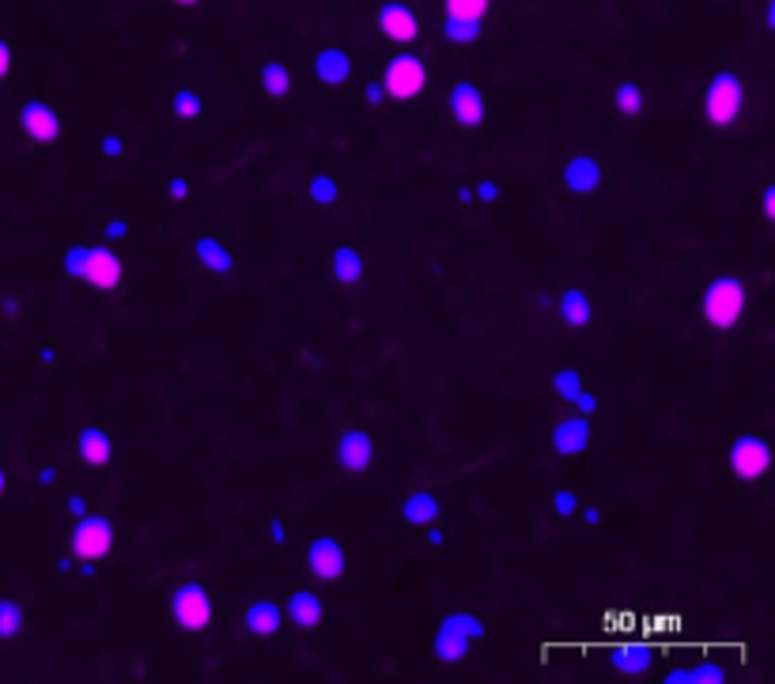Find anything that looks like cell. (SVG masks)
<instances>
[{"mask_svg": "<svg viewBox=\"0 0 775 684\" xmlns=\"http://www.w3.org/2000/svg\"><path fill=\"white\" fill-rule=\"evenodd\" d=\"M27 628V613L16 598H0V643H12Z\"/></svg>", "mask_w": 775, "mask_h": 684, "instance_id": "cell-30", "label": "cell"}, {"mask_svg": "<svg viewBox=\"0 0 775 684\" xmlns=\"http://www.w3.org/2000/svg\"><path fill=\"white\" fill-rule=\"evenodd\" d=\"M447 114L458 129L473 133V129H481L488 121V99H484V91L473 80H454L447 91Z\"/></svg>", "mask_w": 775, "mask_h": 684, "instance_id": "cell-12", "label": "cell"}, {"mask_svg": "<svg viewBox=\"0 0 775 684\" xmlns=\"http://www.w3.org/2000/svg\"><path fill=\"white\" fill-rule=\"evenodd\" d=\"M488 628L477 613L469 609H454L439 620V628L431 632V654L443 662V666H465L473 658V647H481Z\"/></svg>", "mask_w": 775, "mask_h": 684, "instance_id": "cell-2", "label": "cell"}, {"mask_svg": "<svg viewBox=\"0 0 775 684\" xmlns=\"http://www.w3.org/2000/svg\"><path fill=\"white\" fill-rule=\"evenodd\" d=\"M726 465H730V477L738 484H760L772 473V446L764 435H753V431H741L730 439V450H726Z\"/></svg>", "mask_w": 775, "mask_h": 684, "instance_id": "cell-7", "label": "cell"}, {"mask_svg": "<svg viewBox=\"0 0 775 684\" xmlns=\"http://www.w3.org/2000/svg\"><path fill=\"white\" fill-rule=\"evenodd\" d=\"M556 318L560 325H568V329H586V325L594 322V299H590V291L583 284H564V288L556 291Z\"/></svg>", "mask_w": 775, "mask_h": 684, "instance_id": "cell-19", "label": "cell"}, {"mask_svg": "<svg viewBox=\"0 0 775 684\" xmlns=\"http://www.w3.org/2000/svg\"><path fill=\"white\" fill-rule=\"evenodd\" d=\"M760 216L764 223L775 220V186H760Z\"/></svg>", "mask_w": 775, "mask_h": 684, "instance_id": "cell-40", "label": "cell"}, {"mask_svg": "<svg viewBox=\"0 0 775 684\" xmlns=\"http://www.w3.org/2000/svg\"><path fill=\"white\" fill-rule=\"evenodd\" d=\"M174 8H193V4H201V0H171Z\"/></svg>", "mask_w": 775, "mask_h": 684, "instance_id": "cell-51", "label": "cell"}, {"mask_svg": "<svg viewBox=\"0 0 775 684\" xmlns=\"http://www.w3.org/2000/svg\"><path fill=\"white\" fill-rule=\"evenodd\" d=\"M772 0H764V31H772Z\"/></svg>", "mask_w": 775, "mask_h": 684, "instance_id": "cell-48", "label": "cell"}, {"mask_svg": "<svg viewBox=\"0 0 775 684\" xmlns=\"http://www.w3.org/2000/svg\"><path fill=\"white\" fill-rule=\"evenodd\" d=\"M38 484H42V488H46V484H57V469H53V465H42V469H38Z\"/></svg>", "mask_w": 775, "mask_h": 684, "instance_id": "cell-47", "label": "cell"}, {"mask_svg": "<svg viewBox=\"0 0 775 684\" xmlns=\"http://www.w3.org/2000/svg\"><path fill=\"white\" fill-rule=\"evenodd\" d=\"M8 492V473H4V465H0V496Z\"/></svg>", "mask_w": 775, "mask_h": 684, "instance_id": "cell-50", "label": "cell"}, {"mask_svg": "<svg viewBox=\"0 0 775 684\" xmlns=\"http://www.w3.org/2000/svg\"><path fill=\"white\" fill-rule=\"evenodd\" d=\"M594 446V420L586 416H564L549 428V450L556 458H579Z\"/></svg>", "mask_w": 775, "mask_h": 684, "instance_id": "cell-14", "label": "cell"}, {"mask_svg": "<svg viewBox=\"0 0 775 684\" xmlns=\"http://www.w3.org/2000/svg\"><path fill=\"white\" fill-rule=\"evenodd\" d=\"M575 511H579V496H575L571 488H556V492L549 496V514H552V518L571 522V518H575Z\"/></svg>", "mask_w": 775, "mask_h": 684, "instance_id": "cell-33", "label": "cell"}, {"mask_svg": "<svg viewBox=\"0 0 775 684\" xmlns=\"http://www.w3.org/2000/svg\"><path fill=\"white\" fill-rule=\"evenodd\" d=\"M424 530H428V537H424V541H428L431 548H447L450 526H435V522H431V526H424Z\"/></svg>", "mask_w": 775, "mask_h": 684, "instance_id": "cell-42", "label": "cell"}, {"mask_svg": "<svg viewBox=\"0 0 775 684\" xmlns=\"http://www.w3.org/2000/svg\"><path fill=\"white\" fill-rule=\"evenodd\" d=\"M439 514H443V499H439L435 488H413V492H405V499L397 503V518L409 530H424L431 522H439Z\"/></svg>", "mask_w": 775, "mask_h": 684, "instance_id": "cell-18", "label": "cell"}, {"mask_svg": "<svg viewBox=\"0 0 775 684\" xmlns=\"http://www.w3.org/2000/svg\"><path fill=\"white\" fill-rule=\"evenodd\" d=\"M575 518H583V526H590V530H598V526H602V511H598V507H583V503H579Z\"/></svg>", "mask_w": 775, "mask_h": 684, "instance_id": "cell-43", "label": "cell"}, {"mask_svg": "<svg viewBox=\"0 0 775 684\" xmlns=\"http://www.w3.org/2000/svg\"><path fill=\"white\" fill-rule=\"evenodd\" d=\"M16 125L19 133L31 140V144H38V148H57L65 140V118L46 99H27V103L19 106Z\"/></svg>", "mask_w": 775, "mask_h": 684, "instance_id": "cell-8", "label": "cell"}, {"mask_svg": "<svg viewBox=\"0 0 775 684\" xmlns=\"http://www.w3.org/2000/svg\"><path fill=\"white\" fill-rule=\"evenodd\" d=\"M379 80H382V91H386L390 103L409 106L428 91V65H424L420 53H394V57L386 61V69H382Z\"/></svg>", "mask_w": 775, "mask_h": 684, "instance_id": "cell-6", "label": "cell"}, {"mask_svg": "<svg viewBox=\"0 0 775 684\" xmlns=\"http://www.w3.org/2000/svg\"><path fill=\"white\" fill-rule=\"evenodd\" d=\"M121 280H125V261H121L118 250L110 242L91 246V257H87L84 273H80V284L99 291V295H114L121 288Z\"/></svg>", "mask_w": 775, "mask_h": 684, "instance_id": "cell-10", "label": "cell"}, {"mask_svg": "<svg viewBox=\"0 0 775 684\" xmlns=\"http://www.w3.org/2000/svg\"><path fill=\"white\" fill-rule=\"evenodd\" d=\"M303 571L314 586H333V582L345 579L348 571V556L345 545L333 541V537H314L307 548H303Z\"/></svg>", "mask_w": 775, "mask_h": 684, "instance_id": "cell-9", "label": "cell"}, {"mask_svg": "<svg viewBox=\"0 0 775 684\" xmlns=\"http://www.w3.org/2000/svg\"><path fill=\"white\" fill-rule=\"evenodd\" d=\"M329 280L337 288H360L363 280H367V257L356 246H337L329 254Z\"/></svg>", "mask_w": 775, "mask_h": 684, "instance_id": "cell-23", "label": "cell"}, {"mask_svg": "<svg viewBox=\"0 0 775 684\" xmlns=\"http://www.w3.org/2000/svg\"><path fill=\"white\" fill-rule=\"evenodd\" d=\"M72 450H76V458L84 465L103 469V465H110V458H114V435L106 428H99V424H87V428H80Z\"/></svg>", "mask_w": 775, "mask_h": 684, "instance_id": "cell-22", "label": "cell"}, {"mask_svg": "<svg viewBox=\"0 0 775 684\" xmlns=\"http://www.w3.org/2000/svg\"><path fill=\"white\" fill-rule=\"evenodd\" d=\"M439 27H443V35H447L454 46H473V42L484 35V19L447 16V12H443V19H439Z\"/></svg>", "mask_w": 775, "mask_h": 684, "instance_id": "cell-28", "label": "cell"}, {"mask_svg": "<svg viewBox=\"0 0 775 684\" xmlns=\"http://www.w3.org/2000/svg\"><path fill=\"white\" fill-rule=\"evenodd\" d=\"M239 624L254 643H273L276 635L284 632V605H276V601H269V598L246 601Z\"/></svg>", "mask_w": 775, "mask_h": 684, "instance_id": "cell-16", "label": "cell"}, {"mask_svg": "<svg viewBox=\"0 0 775 684\" xmlns=\"http://www.w3.org/2000/svg\"><path fill=\"white\" fill-rule=\"evenodd\" d=\"M167 114L178 125H197V121L208 114V103L201 91H190V87H178L171 99H167Z\"/></svg>", "mask_w": 775, "mask_h": 684, "instance_id": "cell-24", "label": "cell"}, {"mask_svg": "<svg viewBox=\"0 0 775 684\" xmlns=\"http://www.w3.org/2000/svg\"><path fill=\"white\" fill-rule=\"evenodd\" d=\"M560 186L571 197H594L605 186V163L594 152H575L560 167Z\"/></svg>", "mask_w": 775, "mask_h": 684, "instance_id": "cell-11", "label": "cell"}, {"mask_svg": "<svg viewBox=\"0 0 775 684\" xmlns=\"http://www.w3.org/2000/svg\"><path fill=\"white\" fill-rule=\"evenodd\" d=\"M363 99H367V106H382V103H386V91H382V80H379V76L363 84Z\"/></svg>", "mask_w": 775, "mask_h": 684, "instance_id": "cell-41", "label": "cell"}, {"mask_svg": "<svg viewBox=\"0 0 775 684\" xmlns=\"http://www.w3.org/2000/svg\"><path fill=\"white\" fill-rule=\"evenodd\" d=\"M700 114L711 133L734 129L745 114V76L734 69L711 72V80L704 84V99H700Z\"/></svg>", "mask_w": 775, "mask_h": 684, "instance_id": "cell-3", "label": "cell"}, {"mask_svg": "<svg viewBox=\"0 0 775 684\" xmlns=\"http://www.w3.org/2000/svg\"><path fill=\"white\" fill-rule=\"evenodd\" d=\"M258 84H261V95L269 99V103H280V99H288L292 95V72L284 69L280 61H265L261 65V76H258Z\"/></svg>", "mask_w": 775, "mask_h": 684, "instance_id": "cell-26", "label": "cell"}, {"mask_svg": "<svg viewBox=\"0 0 775 684\" xmlns=\"http://www.w3.org/2000/svg\"><path fill=\"white\" fill-rule=\"evenodd\" d=\"M375 23H379L382 38L394 42V46H409V42L420 38V16L405 0H382L375 8Z\"/></svg>", "mask_w": 775, "mask_h": 684, "instance_id": "cell-13", "label": "cell"}, {"mask_svg": "<svg viewBox=\"0 0 775 684\" xmlns=\"http://www.w3.org/2000/svg\"><path fill=\"white\" fill-rule=\"evenodd\" d=\"M322 620H326V601H322L318 590L295 586L284 598V624H292L295 632H318Z\"/></svg>", "mask_w": 775, "mask_h": 684, "instance_id": "cell-17", "label": "cell"}, {"mask_svg": "<svg viewBox=\"0 0 775 684\" xmlns=\"http://www.w3.org/2000/svg\"><path fill=\"white\" fill-rule=\"evenodd\" d=\"M190 193H193L190 174H174L171 182H167V201H186Z\"/></svg>", "mask_w": 775, "mask_h": 684, "instance_id": "cell-38", "label": "cell"}, {"mask_svg": "<svg viewBox=\"0 0 775 684\" xmlns=\"http://www.w3.org/2000/svg\"><path fill=\"white\" fill-rule=\"evenodd\" d=\"M265 533H269V541H273V545H288V537H292V526H288L284 518H276V514H273V518L265 522Z\"/></svg>", "mask_w": 775, "mask_h": 684, "instance_id": "cell-39", "label": "cell"}, {"mask_svg": "<svg viewBox=\"0 0 775 684\" xmlns=\"http://www.w3.org/2000/svg\"><path fill=\"white\" fill-rule=\"evenodd\" d=\"M745 310H749V288H745V280H738V276L730 273L715 276L704 288V295H700V314H704V322L715 333L738 329Z\"/></svg>", "mask_w": 775, "mask_h": 684, "instance_id": "cell-4", "label": "cell"}, {"mask_svg": "<svg viewBox=\"0 0 775 684\" xmlns=\"http://www.w3.org/2000/svg\"><path fill=\"white\" fill-rule=\"evenodd\" d=\"M492 8V0H443V12L447 16H469V19H484Z\"/></svg>", "mask_w": 775, "mask_h": 684, "instance_id": "cell-36", "label": "cell"}, {"mask_svg": "<svg viewBox=\"0 0 775 684\" xmlns=\"http://www.w3.org/2000/svg\"><path fill=\"white\" fill-rule=\"evenodd\" d=\"M95 152H99V159H103V163H121V159H125V152H129V144H125V137H121V133H103V137L95 140Z\"/></svg>", "mask_w": 775, "mask_h": 684, "instance_id": "cell-34", "label": "cell"}, {"mask_svg": "<svg viewBox=\"0 0 775 684\" xmlns=\"http://www.w3.org/2000/svg\"><path fill=\"white\" fill-rule=\"evenodd\" d=\"M666 681H726V669L719 666V662H704V666L670 669Z\"/></svg>", "mask_w": 775, "mask_h": 684, "instance_id": "cell-31", "label": "cell"}, {"mask_svg": "<svg viewBox=\"0 0 775 684\" xmlns=\"http://www.w3.org/2000/svg\"><path fill=\"white\" fill-rule=\"evenodd\" d=\"M65 545H69L72 560L84 567V579H87L95 571V564H103V560L114 556V548H118V526L106 514H91V511L72 514Z\"/></svg>", "mask_w": 775, "mask_h": 684, "instance_id": "cell-1", "label": "cell"}, {"mask_svg": "<svg viewBox=\"0 0 775 684\" xmlns=\"http://www.w3.org/2000/svg\"><path fill=\"white\" fill-rule=\"evenodd\" d=\"M586 386V378H583V371L579 367H560V371H552L549 375V394L560 401V405H568L571 397L579 394Z\"/></svg>", "mask_w": 775, "mask_h": 684, "instance_id": "cell-29", "label": "cell"}, {"mask_svg": "<svg viewBox=\"0 0 775 684\" xmlns=\"http://www.w3.org/2000/svg\"><path fill=\"white\" fill-rule=\"evenodd\" d=\"M99 235H103V242L118 246V242L129 239V220H125V216H106L103 227H99Z\"/></svg>", "mask_w": 775, "mask_h": 684, "instance_id": "cell-37", "label": "cell"}, {"mask_svg": "<svg viewBox=\"0 0 775 684\" xmlns=\"http://www.w3.org/2000/svg\"><path fill=\"white\" fill-rule=\"evenodd\" d=\"M193 257H197V269L208 276L235 273V250H231L220 235H197V239H193Z\"/></svg>", "mask_w": 775, "mask_h": 684, "instance_id": "cell-20", "label": "cell"}, {"mask_svg": "<svg viewBox=\"0 0 775 684\" xmlns=\"http://www.w3.org/2000/svg\"><path fill=\"white\" fill-rule=\"evenodd\" d=\"M12 76V46H8V38H0V80H8Z\"/></svg>", "mask_w": 775, "mask_h": 684, "instance_id": "cell-44", "label": "cell"}, {"mask_svg": "<svg viewBox=\"0 0 775 684\" xmlns=\"http://www.w3.org/2000/svg\"><path fill=\"white\" fill-rule=\"evenodd\" d=\"M65 511H69V518H72V514H84L87 511V499L80 496V492H69V496H65Z\"/></svg>", "mask_w": 775, "mask_h": 684, "instance_id": "cell-46", "label": "cell"}, {"mask_svg": "<svg viewBox=\"0 0 775 684\" xmlns=\"http://www.w3.org/2000/svg\"><path fill=\"white\" fill-rule=\"evenodd\" d=\"M167 620L182 635H205L216 620V601H212L205 582H178L171 590Z\"/></svg>", "mask_w": 775, "mask_h": 684, "instance_id": "cell-5", "label": "cell"}, {"mask_svg": "<svg viewBox=\"0 0 775 684\" xmlns=\"http://www.w3.org/2000/svg\"><path fill=\"white\" fill-rule=\"evenodd\" d=\"M87 257H91V242H69V246H65V254H61V269H65L69 280H80Z\"/></svg>", "mask_w": 775, "mask_h": 684, "instance_id": "cell-32", "label": "cell"}, {"mask_svg": "<svg viewBox=\"0 0 775 684\" xmlns=\"http://www.w3.org/2000/svg\"><path fill=\"white\" fill-rule=\"evenodd\" d=\"M643 106H647V95H643V87H639L636 80L617 84V91H613V114H617L620 121H636L639 114H643Z\"/></svg>", "mask_w": 775, "mask_h": 684, "instance_id": "cell-27", "label": "cell"}, {"mask_svg": "<svg viewBox=\"0 0 775 684\" xmlns=\"http://www.w3.org/2000/svg\"><path fill=\"white\" fill-rule=\"evenodd\" d=\"M345 197V182L337 174H314L307 182V205L314 208H337Z\"/></svg>", "mask_w": 775, "mask_h": 684, "instance_id": "cell-25", "label": "cell"}, {"mask_svg": "<svg viewBox=\"0 0 775 684\" xmlns=\"http://www.w3.org/2000/svg\"><path fill=\"white\" fill-rule=\"evenodd\" d=\"M496 193H500V189H496V182H481V186L473 189V197H477V201H484V205H492V201H496Z\"/></svg>", "mask_w": 775, "mask_h": 684, "instance_id": "cell-45", "label": "cell"}, {"mask_svg": "<svg viewBox=\"0 0 775 684\" xmlns=\"http://www.w3.org/2000/svg\"><path fill=\"white\" fill-rule=\"evenodd\" d=\"M0 310H4V314H19V307L12 299H0Z\"/></svg>", "mask_w": 775, "mask_h": 684, "instance_id": "cell-49", "label": "cell"}, {"mask_svg": "<svg viewBox=\"0 0 775 684\" xmlns=\"http://www.w3.org/2000/svg\"><path fill=\"white\" fill-rule=\"evenodd\" d=\"M564 409L575 412V416H586V420H594V416H598V409H602V397L594 394L590 386H583V390H579V394L571 397V401H568V405H564Z\"/></svg>", "mask_w": 775, "mask_h": 684, "instance_id": "cell-35", "label": "cell"}, {"mask_svg": "<svg viewBox=\"0 0 775 684\" xmlns=\"http://www.w3.org/2000/svg\"><path fill=\"white\" fill-rule=\"evenodd\" d=\"M333 458L345 473H367L375 458H379V446H375V435L363 428H345L337 435V446H333Z\"/></svg>", "mask_w": 775, "mask_h": 684, "instance_id": "cell-15", "label": "cell"}, {"mask_svg": "<svg viewBox=\"0 0 775 684\" xmlns=\"http://www.w3.org/2000/svg\"><path fill=\"white\" fill-rule=\"evenodd\" d=\"M310 69H314V80L326 87H345L352 80V57H348L341 46H322L310 57Z\"/></svg>", "mask_w": 775, "mask_h": 684, "instance_id": "cell-21", "label": "cell"}]
</instances>
